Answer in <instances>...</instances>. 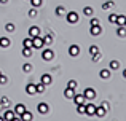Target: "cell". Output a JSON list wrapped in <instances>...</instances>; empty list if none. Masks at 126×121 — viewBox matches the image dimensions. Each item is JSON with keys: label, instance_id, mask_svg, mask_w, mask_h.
I'll return each mask as SVG.
<instances>
[{"label": "cell", "instance_id": "d6a6232c", "mask_svg": "<svg viewBox=\"0 0 126 121\" xmlns=\"http://www.w3.org/2000/svg\"><path fill=\"white\" fill-rule=\"evenodd\" d=\"M35 86H37V94H42L43 91H45V84H43L42 81H40L38 84H35Z\"/></svg>", "mask_w": 126, "mask_h": 121}, {"label": "cell", "instance_id": "4dcf8cb0", "mask_svg": "<svg viewBox=\"0 0 126 121\" xmlns=\"http://www.w3.org/2000/svg\"><path fill=\"white\" fill-rule=\"evenodd\" d=\"M109 67H110V70H117V68L120 67V62H118V61H112Z\"/></svg>", "mask_w": 126, "mask_h": 121}, {"label": "cell", "instance_id": "8992f818", "mask_svg": "<svg viewBox=\"0 0 126 121\" xmlns=\"http://www.w3.org/2000/svg\"><path fill=\"white\" fill-rule=\"evenodd\" d=\"M85 113L88 116H94L96 113V105L94 104H85Z\"/></svg>", "mask_w": 126, "mask_h": 121}, {"label": "cell", "instance_id": "8d00e7d4", "mask_svg": "<svg viewBox=\"0 0 126 121\" xmlns=\"http://www.w3.org/2000/svg\"><path fill=\"white\" fill-rule=\"evenodd\" d=\"M37 16V8H31L29 10V18H35Z\"/></svg>", "mask_w": 126, "mask_h": 121}, {"label": "cell", "instance_id": "4316f807", "mask_svg": "<svg viewBox=\"0 0 126 121\" xmlns=\"http://www.w3.org/2000/svg\"><path fill=\"white\" fill-rule=\"evenodd\" d=\"M22 56L31 57L32 56V48H22Z\"/></svg>", "mask_w": 126, "mask_h": 121}, {"label": "cell", "instance_id": "ffe728a7", "mask_svg": "<svg viewBox=\"0 0 126 121\" xmlns=\"http://www.w3.org/2000/svg\"><path fill=\"white\" fill-rule=\"evenodd\" d=\"M10 45H11L10 38H6V37H2V38H0V48H8Z\"/></svg>", "mask_w": 126, "mask_h": 121}, {"label": "cell", "instance_id": "d6986e66", "mask_svg": "<svg viewBox=\"0 0 126 121\" xmlns=\"http://www.w3.org/2000/svg\"><path fill=\"white\" fill-rule=\"evenodd\" d=\"M117 35H118V37H121V38H125V37H126V26H118V29H117Z\"/></svg>", "mask_w": 126, "mask_h": 121}, {"label": "cell", "instance_id": "8fae6325", "mask_svg": "<svg viewBox=\"0 0 126 121\" xmlns=\"http://www.w3.org/2000/svg\"><path fill=\"white\" fill-rule=\"evenodd\" d=\"M40 35V27H37V26H32L31 29H29V37L34 38V37H38Z\"/></svg>", "mask_w": 126, "mask_h": 121}, {"label": "cell", "instance_id": "30bf717a", "mask_svg": "<svg viewBox=\"0 0 126 121\" xmlns=\"http://www.w3.org/2000/svg\"><path fill=\"white\" fill-rule=\"evenodd\" d=\"M74 102L77 104V105H81V104H85V102H86V97L83 96V94H77V93H75V96H74Z\"/></svg>", "mask_w": 126, "mask_h": 121}, {"label": "cell", "instance_id": "83f0119b", "mask_svg": "<svg viewBox=\"0 0 126 121\" xmlns=\"http://www.w3.org/2000/svg\"><path fill=\"white\" fill-rule=\"evenodd\" d=\"M29 2H31V5L34 6V8H38V6H42L43 0H29Z\"/></svg>", "mask_w": 126, "mask_h": 121}, {"label": "cell", "instance_id": "6da1fadb", "mask_svg": "<svg viewBox=\"0 0 126 121\" xmlns=\"http://www.w3.org/2000/svg\"><path fill=\"white\" fill-rule=\"evenodd\" d=\"M3 120H6V121H18L19 120V121H21V118L16 116L13 110H5V113H3Z\"/></svg>", "mask_w": 126, "mask_h": 121}, {"label": "cell", "instance_id": "60d3db41", "mask_svg": "<svg viewBox=\"0 0 126 121\" xmlns=\"http://www.w3.org/2000/svg\"><path fill=\"white\" fill-rule=\"evenodd\" d=\"M101 107H104V108H105V110H109V108H110V104H109V102H107V100H104V102H102V104H101Z\"/></svg>", "mask_w": 126, "mask_h": 121}, {"label": "cell", "instance_id": "9a60e30c", "mask_svg": "<svg viewBox=\"0 0 126 121\" xmlns=\"http://www.w3.org/2000/svg\"><path fill=\"white\" fill-rule=\"evenodd\" d=\"M110 68H102L101 72H99V77L102 78V80H109V78H110Z\"/></svg>", "mask_w": 126, "mask_h": 121}, {"label": "cell", "instance_id": "ab89813d", "mask_svg": "<svg viewBox=\"0 0 126 121\" xmlns=\"http://www.w3.org/2000/svg\"><path fill=\"white\" fill-rule=\"evenodd\" d=\"M117 16L118 14H110V16H109V22H113V24H115V22H117Z\"/></svg>", "mask_w": 126, "mask_h": 121}, {"label": "cell", "instance_id": "74e56055", "mask_svg": "<svg viewBox=\"0 0 126 121\" xmlns=\"http://www.w3.org/2000/svg\"><path fill=\"white\" fill-rule=\"evenodd\" d=\"M8 83V77H5V75H0V84H6Z\"/></svg>", "mask_w": 126, "mask_h": 121}, {"label": "cell", "instance_id": "f546056e", "mask_svg": "<svg viewBox=\"0 0 126 121\" xmlns=\"http://www.w3.org/2000/svg\"><path fill=\"white\" fill-rule=\"evenodd\" d=\"M0 102H2V107H3V108H8V107H10V99H6V97H2V99H0Z\"/></svg>", "mask_w": 126, "mask_h": 121}, {"label": "cell", "instance_id": "5b68a950", "mask_svg": "<svg viewBox=\"0 0 126 121\" xmlns=\"http://www.w3.org/2000/svg\"><path fill=\"white\" fill-rule=\"evenodd\" d=\"M26 110H27V108H26L24 104H16V105H15V110H13V112H15V115H16V116H19V118H21V115L26 112Z\"/></svg>", "mask_w": 126, "mask_h": 121}, {"label": "cell", "instance_id": "5bb4252c", "mask_svg": "<svg viewBox=\"0 0 126 121\" xmlns=\"http://www.w3.org/2000/svg\"><path fill=\"white\" fill-rule=\"evenodd\" d=\"M38 113H42V115H45V113H48L49 112V105L48 104H45V102H42V104H38Z\"/></svg>", "mask_w": 126, "mask_h": 121}, {"label": "cell", "instance_id": "52a82bcc", "mask_svg": "<svg viewBox=\"0 0 126 121\" xmlns=\"http://www.w3.org/2000/svg\"><path fill=\"white\" fill-rule=\"evenodd\" d=\"M67 22H69V24H75V22H78V13H75V11L67 13Z\"/></svg>", "mask_w": 126, "mask_h": 121}, {"label": "cell", "instance_id": "ac0fdd59", "mask_svg": "<svg viewBox=\"0 0 126 121\" xmlns=\"http://www.w3.org/2000/svg\"><path fill=\"white\" fill-rule=\"evenodd\" d=\"M105 113H107V110H105L104 107H96V113H94L96 116H99V118H104Z\"/></svg>", "mask_w": 126, "mask_h": 121}, {"label": "cell", "instance_id": "f1b7e54d", "mask_svg": "<svg viewBox=\"0 0 126 121\" xmlns=\"http://www.w3.org/2000/svg\"><path fill=\"white\" fill-rule=\"evenodd\" d=\"M22 72H26V73H29V72H32V64H29V62H26V64L22 65Z\"/></svg>", "mask_w": 126, "mask_h": 121}, {"label": "cell", "instance_id": "7c38bea8", "mask_svg": "<svg viewBox=\"0 0 126 121\" xmlns=\"http://www.w3.org/2000/svg\"><path fill=\"white\" fill-rule=\"evenodd\" d=\"M26 93H27L29 96H34V94H37V86H35L34 83H29L27 86H26Z\"/></svg>", "mask_w": 126, "mask_h": 121}, {"label": "cell", "instance_id": "277c9868", "mask_svg": "<svg viewBox=\"0 0 126 121\" xmlns=\"http://www.w3.org/2000/svg\"><path fill=\"white\" fill-rule=\"evenodd\" d=\"M53 57H54V53H53L49 48H45V50L42 51V59L43 61H51Z\"/></svg>", "mask_w": 126, "mask_h": 121}, {"label": "cell", "instance_id": "7402d4cb", "mask_svg": "<svg viewBox=\"0 0 126 121\" xmlns=\"http://www.w3.org/2000/svg\"><path fill=\"white\" fill-rule=\"evenodd\" d=\"M115 24L125 26V24H126V16H125V14H118V16H117V22H115Z\"/></svg>", "mask_w": 126, "mask_h": 121}, {"label": "cell", "instance_id": "d590c367", "mask_svg": "<svg viewBox=\"0 0 126 121\" xmlns=\"http://www.w3.org/2000/svg\"><path fill=\"white\" fill-rule=\"evenodd\" d=\"M77 113H80V115H83V113H85V104L77 105Z\"/></svg>", "mask_w": 126, "mask_h": 121}, {"label": "cell", "instance_id": "cb8c5ba5", "mask_svg": "<svg viewBox=\"0 0 126 121\" xmlns=\"http://www.w3.org/2000/svg\"><path fill=\"white\" fill-rule=\"evenodd\" d=\"M115 6V3L113 2H110V0H109V2H104L102 3V10H110V8H113Z\"/></svg>", "mask_w": 126, "mask_h": 121}, {"label": "cell", "instance_id": "e575fe53", "mask_svg": "<svg viewBox=\"0 0 126 121\" xmlns=\"http://www.w3.org/2000/svg\"><path fill=\"white\" fill-rule=\"evenodd\" d=\"M101 59H102L101 53H96V54H93V62H99Z\"/></svg>", "mask_w": 126, "mask_h": 121}, {"label": "cell", "instance_id": "7bdbcfd3", "mask_svg": "<svg viewBox=\"0 0 126 121\" xmlns=\"http://www.w3.org/2000/svg\"><path fill=\"white\" fill-rule=\"evenodd\" d=\"M0 3H8V0H0Z\"/></svg>", "mask_w": 126, "mask_h": 121}, {"label": "cell", "instance_id": "bcb514c9", "mask_svg": "<svg viewBox=\"0 0 126 121\" xmlns=\"http://www.w3.org/2000/svg\"><path fill=\"white\" fill-rule=\"evenodd\" d=\"M0 75H2V72H0Z\"/></svg>", "mask_w": 126, "mask_h": 121}, {"label": "cell", "instance_id": "1f68e13d", "mask_svg": "<svg viewBox=\"0 0 126 121\" xmlns=\"http://www.w3.org/2000/svg\"><path fill=\"white\" fill-rule=\"evenodd\" d=\"M96 53H99V46H96V45H91V46H89V54H96Z\"/></svg>", "mask_w": 126, "mask_h": 121}, {"label": "cell", "instance_id": "603a6c76", "mask_svg": "<svg viewBox=\"0 0 126 121\" xmlns=\"http://www.w3.org/2000/svg\"><path fill=\"white\" fill-rule=\"evenodd\" d=\"M22 46L24 48H32V38L31 37L24 38V40H22Z\"/></svg>", "mask_w": 126, "mask_h": 121}, {"label": "cell", "instance_id": "3957f363", "mask_svg": "<svg viewBox=\"0 0 126 121\" xmlns=\"http://www.w3.org/2000/svg\"><path fill=\"white\" fill-rule=\"evenodd\" d=\"M83 96L86 97L88 100H93V99H96V89H93V88H86V89L83 91Z\"/></svg>", "mask_w": 126, "mask_h": 121}, {"label": "cell", "instance_id": "f35d334b", "mask_svg": "<svg viewBox=\"0 0 126 121\" xmlns=\"http://www.w3.org/2000/svg\"><path fill=\"white\" fill-rule=\"evenodd\" d=\"M56 14H58V16L64 14V6H58V8H56Z\"/></svg>", "mask_w": 126, "mask_h": 121}, {"label": "cell", "instance_id": "d4e9b609", "mask_svg": "<svg viewBox=\"0 0 126 121\" xmlns=\"http://www.w3.org/2000/svg\"><path fill=\"white\" fill-rule=\"evenodd\" d=\"M5 30L10 32V34L15 32V24H13V22H6V24H5Z\"/></svg>", "mask_w": 126, "mask_h": 121}, {"label": "cell", "instance_id": "ee69618b", "mask_svg": "<svg viewBox=\"0 0 126 121\" xmlns=\"http://www.w3.org/2000/svg\"><path fill=\"white\" fill-rule=\"evenodd\" d=\"M123 77L126 78V68H125V70H123Z\"/></svg>", "mask_w": 126, "mask_h": 121}, {"label": "cell", "instance_id": "7dc6e473", "mask_svg": "<svg viewBox=\"0 0 126 121\" xmlns=\"http://www.w3.org/2000/svg\"><path fill=\"white\" fill-rule=\"evenodd\" d=\"M125 26H126V24H125Z\"/></svg>", "mask_w": 126, "mask_h": 121}, {"label": "cell", "instance_id": "e0dca14e", "mask_svg": "<svg viewBox=\"0 0 126 121\" xmlns=\"http://www.w3.org/2000/svg\"><path fill=\"white\" fill-rule=\"evenodd\" d=\"M42 38H43V45L45 46H49L53 43V34H45V37H42Z\"/></svg>", "mask_w": 126, "mask_h": 121}, {"label": "cell", "instance_id": "4fadbf2b", "mask_svg": "<svg viewBox=\"0 0 126 121\" xmlns=\"http://www.w3.org/2000/svg\"><path fill=\"white\" fill-rule=\"evenodd\" d=\"M40 81L45 86H48V84H51V81H53V78H51V75L49 73H43L42 75V78H40Z\"/></svg>", "mask_w": 126, "mask_h": 121}, {"label": "cell", "instance_id": "44dd1931", "mask_svg": "<svg viewBox=\"0 0 126 121\" xmlns=\"http://www.w3.org/2000/svg\"><path fill=\"white\" fill-rule=\"evenodd\" d=\"M21 120H24V121H31V120H34V115H32L29 110H26V112L21 115Z\"/></svg>", "mask_w": 126, "mask_h": 121}, {"label": "cell", "instance_id": "f6af8a7d", "mask_svg": "<svg viewBox=\"0 0 126 121\" xmlns=\"http://www.w3.org/2000/svg\"><path fill=\"white\" fill-rule=\"evenodd\" d=\"M0 108H2V102H0Z\"/></svg>", "mask_w": 126, "mask_h": 121}, {"label": "cell", "instance_id": "ba28073f", "mask_svg": "<svg viewBox=\"0 0 126 121\" xmlns=\"http://www.w3.org/2000/svg\"><path fill=\"white\" fill-rule=\"evenodd\" d=\"M89 34H91L93 37H97V35H101V34H102V27H101V24H97V26H91V29H89Z\"/></svg>", "mask_w": 126, "mask_h": 121}, {"label": "cell", "instance_id": "b9f144b4", "mask_svg": "<svg viewBox=\"0 0 126 121\" xmlns=\"http://www.w3.org/2000/svg\"><path fill=\"white\" fill-rule=\"evenodd\" d=\"M99 24V19H91V26H97Z\"/></svg>", "mask_w": 126, "mask_h": 121}, {"label": "cell", "instance_id": "9c48e42d", "mask_svg": "<svg viewBox=\"0 0 126 121\" xmlns=\"http://www.w3.org/2000/svg\"><path fill=\"white\" fill-rule=\"evenodd\" d=\"M69 54H70L72 57H77L78 54H80V46H78V45H70V48H69Z\"/></svg>", "mask_w": 126, "mask_h": 121}, {"label": "cell", "instance_id": "836d02e7", "mask_svg": "<svg viewBox=\"0 0 126 121\" xmlns=\"http://www.w3.org/2000/svg\"><path fill=\"white\" fill-rule=\"evenodd\" d=\"M77 86H78V83H77L75 80H70V81L67 83V88H72V89H77Z\"/></svg>", "mask_w": 126, "mask_h": 121}, {"label": "cell", "instance_id": "7a4b0ae2", "mask_svg": "<svg viewBox=\"0 0 126 121\" xmlns=\"http://www.w3.org/2000/svg\"><path fill=\"white\" fill-rule=\"evenodd\" d=\"M32 48H35V50H42L43 48V38L40 37V35L32 38Z\"/></svg>", "mask_w": 126, "mask_h": 121}, {"label": "cell", "instance_id": "2e32d148", "mask_svg": "<svg viewBox=\"0 0 126 121\" xmlns=\"http://www.w3.org/2000/svg\"><path fill=\"white\" fill-rule=\"evenodd\" d=\"M75 96V89H72V88H65L64 89V97L65 99H74Z\"/></svg>", "mask_w": 126, "mask_h": 121}, {"label": "cell", "instance_id": "484cf974", "mask_svg": "<svg viewBox=\"0 0 126 121\" xmlns=\"http://www.w3.org/2000/svg\"><path fill=\"white\" fill-rule=\"evenodd\" d=\"M93 13H94V10H93L91 6H85V8H83V14L85 16H91Z\"/></svg>", "mask_w": 126, "mask_h": 121}]
</instances>
